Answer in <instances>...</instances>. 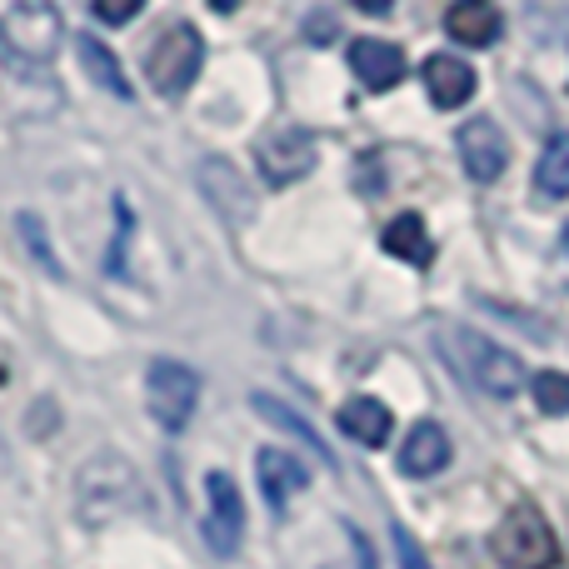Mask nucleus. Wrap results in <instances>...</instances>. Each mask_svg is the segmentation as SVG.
I'll use <instances>...</instances> for the list:
<instances>
[{
    "label": "nucleus",
    "instance_id": "0eeeda50",
    "mask_svg": "<svg viewBox=\"0 0 569 569\" xmlns=\"http://www.w3.org/2000/svg\"><path fill=\"white\" fill-rule=\"evenodd\" d=\"M206 540L216 555H236L246 540V505H240V485L226 470L206 475Z\"/></svg>",
    "mask_w": 569,
    "mask_h": 569
},
{
    "label": "nucleus",
    "instance_id": "b1692460",
    "mask_svg": "<svg viewBox=\"0 0 569 569\" xmlns=\"http://www.w3.org/2000/svg\"><path fill=\"white\" fill-rule=\"evenodd\" d=\"M355 10H365V16H385V10L395 6V0H350Z\"/></svg>",
    "mask_w": 569,
    "mask_h": 569
},
{
    "label": "nucleus",
    "instance_id": "393cba45",
    "mask_svg": "<svg viewBox=\"0 0 569 569\" xmlns=\"http://www.w3.org/2000/svg\"><path fill=\"white\" fill-rule=\"evenodd\" d=\"M240 0H210V10H220V16H226V10H236Z\"/></svg>",
    "mask_w": 569,
    "mask_h": 569
},
{
    "label": "nucleus",
    "instance_id": "f3484780",
    "mask_svg": "<svg viewBox=\"0 0 569 569\" xmlns=\"http://www.w3.org/2000/svg\"><path fill=\"white\" fill-rule=\"evenodd\" d=\"M380 246H385V256L405 260V266H420V270L435 260V240H430V230H425L420 216H395L390 226H385Z\"/></svg>",
    "mask_w": 569,
    "mask_h": 569
},
{
    "label": "nucleus",
    "instance_id": "ddd939ff",
    "mask_svg": "<svg viewBox=\"0 0 569 569\" xmlns=\"http://www.w3.org/2000/svg\"><path fill=\"white\" fill-rule=\"evenodd\" d=\"M445 465H450V435H445V425L420 420L410 430V440L400 445V470L410 475V480H430Z\"/></svg>",
    "mask_w": 569,
    "mask_h": 569
},
{
    "label": "nucleus",
    "instance_id": "4468645a",
    "mask_svg": "<svg viewBox=\"0 0 569 569\" xmlns=\"http://www.w3.org/2000/svg\"><path fill=\"white\" fill-rule=\"evenodd\" d=\"M200 186H206L210 206H216L230 226H246V220H250L256 200H250L246 180L236 176V166H226V160H206V166H200Z\"/></svg>",
    "mask_w": 569,
    "mask_h": 569
},
{
    "label": "nucleus",
    "instance_id": "a211bd4d",
    "mask_svg": "<svg viewBox=\"0 0 569 569\" xmlns=\"http://www.w3.org/2000/svg\"><path fill=\"white\" fill-rule=\"evenodd\" d=\"M535 190L545 200H569V130L545 146L540 166H535Z\"/></svg>",
    "mask_w": 569,
    "mask_h": 569
},
{
    "label": "nucleus",
    "instance_id": "423d86ee",
    "mask_svg": "<svg viewBox=\"0 0 569 569\" xmlns=\"http://www.w3.org/2000/svg\"><path fill=\"white\" fill-rule=\"evenodd\" d=\"M196 400H200V380L190 365H180V360L146 365V410L166 435L186 430L190 415H196Z\"/></svg>",
    "mask_w": 569,
    "mask_h": 569
},
{
    "label": "nucleus",
    "instance_id": "dca6fc26",
    "mask_svg": "<svg viewBox=\"0 0 569 569\" xmlns=\"http://www.w3.org/2000/svg\"><path fill=\"white\" fill-rule=\"evenodd\" d=\"M425 90L440 110H455L475 96V70L460 56H430L425 60Z\"/></svg>",
    "mask_w": 569,
    "mask_h": 569
},
{
    "label": "nucleus",
    "instance_id": "6ab92c4d",
    "mask_svg": "<svg viewBox=\"0 0 569 569\" xmlns=\"http://www.w3.org/2000/svg\"><path fill=\"white\" fill-rule=\"evenodd\" d=\"M80 60H86V70H90V80H96V86H106L110 96L130 100V80L120 76V60L110 56L96 36H80Z\"/></svg>",
    "mask_w": 569,
    "mask_h": 569
},
{
    "label": "nucleus",
    "instance_id": "20e7f679",
    "mask_svg": "<svg viewBox=\"0 0 569 569\" xmlns=\"http://www.w3.org/2000/svg\"><path fill=\"white\" fill-rule=\"evenodd\" d=\"M200 66H206V40H200L196 26L176 20V26H170L166 36L150 46V56H146V80L156 86V96L180 100V96H186V90L200 80Z\"/></svg>",
    "mask_w": 569,
    "mask_h": 569
},
{
    "label": "nucleus",
    "instance_id": "1a4fd4ad",
    "mask_svg": "<svg viewBox=\"0 0 569 569\" xmlns=\"http://www.w3.org/2000/svg\"><path fill=\"white\" fill-rule=\"evenodd\" d=\"M455 146H460V166L475 186H495V180L505 176V166H510V140H505V130L495 126L490 116L465 120Z\"/></svg>",
    "mask_w": 569,
    "mask_h": 569
},
{
    "label": "nucleus",
    "instance_id": "f257e3e1",
    "mask_svg": "<svg viewBox=\"0 0 569 569\" xmlns=\"http://www.w3.org/2000/svg\"><path fill=\"white\" fill-rule=\"evenodd\" d=\"M435 340H440V355L450 360V370L460 375L465 385H475L480 395H490V400H510V395L525 390L520 355L505 350V345H495L490 335L470 330V325L440 320L435 325Z\"/></svg>",
    "mask_w": 569,
    "mask_h": 569
},
{
    "label": "nucleus",
    "instance_id": "9d476101",
    "mask_svg": "<svg viewBox=\"0 0 569 569\" xmlns=\"http://www.w3.org/2000/svg\"><path fill=\"white\" fill-rule=\"evenodd\" d=\"M256 475H260V495H266V505L276 515L290 510V500L310 485V470H305V460H295L290 450H260L256 455Z\"/></svg>",
    "mask_w": 569,
    "mask_h": 569
},
{
    "label": "nucleus",
    "instance_id": "39448f33",
    "mask_svg": "<svg viewBox=\"0 0 569 569\" xmlns=\"http://www.w3.org/2000/svg\"><path fill=\"white\" fill-rule=\"evenodd\" d=\"M495 560H500V569H555L560 565V545H555L550 520L535 505H515L495 525Z\"/></svg>",
    "mask_w": 569,
    "mask_h": 569
},
{
    "label": "nucleus",
    "instance_id": "a878e982",
    "mask_svg": "<svg viewBox=\"0 0 569 569\" xmlns=\"http://www.w3.org/2000/svg\"><path fill=\"white\" fill-rule=\"evenodd\" d=\"M565 256H569V226H565Z\"/></svg>",
    "mask_w": 569,
    "mask_h": 569
},
{
    "label": "nucleus",
    "instance_id": "f03ea898",
    "mask_svg": "<svg viewBox=\"0 0 569 569\" xmlns=\"http://www.w3.org/2000/svg\"><path fill=\"white\" fill-rule=\"evenodd\" d=\"M140 505V475L126 455L100 450L76 475V515L86 525H110Z\"/></svg>",
    "mask_w": 569,
    "mask_h": 569
},
{
    "label": "nucleus",
    "instance_id": "6e6552de",
    "mask_svg": "<svg viewBox=\"0 0 569 569\" xmlns=\"http://www.w3.org/2000/svg\"><path fill=\"white\" fill-rule=\"evenodd\" d=\"M256 160H260L266 186L284 190V186H295V180H305L315 170V140H310V130H300V126H280L260 140Z\"/></svg>",
    "mask_w": 569,
    "mask_h": 569
},
{
    "label": "nucleus",
    "instance_id": "9b49d317",
    "mask_svg": "<svg viewBox=\"0 0 569 569\" xmlns=\"http://www.w3.org/2000/svg\"><path fill=\"white\" fill-rule=\"evenodd\" d=\"M350 70L360 76L365 90H395L410 66H405V50L400 46L365 36V40H355V46H350Z\"/></svg>",
    "mask_w": 569,
    "mask_h": 569
},
{
    "label": "nucleus",
    "instance_id": "5701e85b",
    "mask_svg": "<svg viewBox=\"0 0 569 569\" xmlns=\"http://www.w3.org/2000/svg\"><path fill=\"white\" fill-rule=\"evenodd\" d=\"M395 555H400V569H435V565L420 555V545H415L405 530H395Z\"/></svg>",
    "mask_w": 569,
    "mask_h": 569
},
{
    "label": "nucleus",
    "instance_id": "4be33fe9",
    "mask_svg": "<svg viewBox=\"0 0 569 569\" xmlns=\"http://www.w3.org/2000/svg\"><path fill=\"white\" fill-rule=\"evenodd\" d=\"M90 6H96V16L106 20V26H130L146 0H90Z\"/></svg>",
    "mask_w": 569,
    "mask_h": 569
},
{
    "label": "nucleus",
    "instance_id": "f8f14e48",
    "mask_svg": "<svg viewBox=\"0 0 569 569\" xmlns=\"http://www.w3.org/2000/svg\"><path fill=\"white\" fill-rule=\"evenodd\" d=\"M445 30H450V40H460V46H495L505 30V16L495 0H455L450 10H445Z\"/></svg>",
    "mask_w": 569,
    "mask_h": 569
},
{
    "label": "nucleus",
    "instance_id": "7ed1b4c3",
    "mask_svg": "<svg viewBox=\"0 0 569 569\" xmlns=\"http://www.w3.org/2000/svg\"><path fill=\"white\" fill-rule=\"evenodd\" d=\"M60 40H66V26H60L56 0H0V46L10 56L46 66L56 60Z\"/></svg>",
    "mask_w": 569,
    "mask_h": 569
},
{
    "label": "nucleus",
    "instance_id": "2eb2a0df",
    "mask_svg": "<svg viewBox=\"0 0 569 569\" xmlns=\"http://www.w3.org/2000/svg\"><path fill=\"white\" fill-rule=\"evenodd\" d=\"M340 430L350 435L355 445H365V450H380L395 435V415H390V405L370 400V395H355V400L340 405Z\"/></svg>",
    "mask_w": 569,
    "mask_h": 569
},
{
    "label": "nucleus",
    "instance_id": "412c9836",
    "mask_svg": "<svg viewBox=\"0 0 569 569\" xmlns=\"http://www.w3.org/2000/svg\"><path fill=\"white\" fill-rule=\"evenodd\" d=\"M530 390H535V405H540V415H569V375L565 370L535 375Z\"/></svg>",
    "mask_w": 569,
    "mask_h": 569
},
{
    "label": "nucleus",
    "instance_id": "aec40b11",
    "mask_svg": "<svg viewBox=\"0 0 569 569\" xmlns=\"http://www.w3.org/2000/svg\"><path fill=\"white\" fill-rule=\"evenodd\" d=\"M250 405H256V410H260V415H266V420H276V425H280V430H284V435H295V440H305V445H310V450H315V455H320V460H325V465H330V450H325V445H320V435H315V430H310V425H305V420H300V415H295V410H290V405H280V400H276V395H256V400H250Z\"/></svg>",
    "mask_w": 569,
    "mask_h": 569
}]
</instances>
